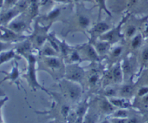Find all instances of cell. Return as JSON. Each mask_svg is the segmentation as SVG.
<instances>
[{"mask_svg":"<svg viewBox=\"0 0 148 123\" xmlns=\"http://www.w3.org/2000/svg\"><path fill=\"white\" fill-rule=\"evenodd\" d=\"M90 103L98 110L101 116L110 117L116 109V108L110 102L109 99L107 97L99 94L93 101H91Z\"/></svg>","mask_w":148,"mask_h":123,"instance_id":"cell-14","label":"cell"},{"mask_svg":"<svg viewBox=\"0 0 148 123\" xmlns=\"http://www.w3.org/2000/svg\"><path fill=\"white\" fill-rule=\"evenodd\" d=\"M134 109V108H132ZM132 109H116L110 117L117 118H128L131 114Z\"/></svg>","mask_w":148,"mask_h":123,"instance_id":"cell-36","label":"cell"},{"mask_svg":"<svg viewBox=\"0 0 148 123\" xmlns=\"http://www.w3.org/2000/svg\"><path fill=\"white\" fill-rule=\"evenodd\" d=\"M148 93V85H140L137 86L134 98H140Z\"/></svg>","mask_w":148,"mask_h":123,"instance_id":"cell-38","label":"cell"},{"mask_svg":"<svg viewBox=\"0 0 148 123\" xmlns=\"http://www.w3.org/2000/svg\"><path fill=\"white\" fill-rule=\"evenodd\" d=\"M14 43H8V42H4L3 41L0 40V54L1 52H4L5 51L10 50L14 47Z\"/></svg>","mask_w":148,"mask_h":123,"instance_id":"cell-39","label":"cell"},{"mask_svg":"<svg viewBox=\"0 0 148 123\" xmlns=\"http://www.w3.org/2000/svg\"><path fill=\"white\" fill-rule=\"evenodd\" d=\"M27 38V35L18 34L7 26L0 25V40L11 43H17Z\"/></svg>","mask_w":148,"mask_h":123,"instance_id":"cell-18","label":"cell"},{"mask_svg":"<svg viewBox=\"0 0 148 123\" xmlns=\"http://www.w3.org/2000/svg\"><path fill=\"white\" fill-rule=\"evenodd\" d=\"M40 56H59V53L51 46L49 42H46L38 51L37 54Z\"/></svg>","mask_w":148,"mask_h":123,"instance_id":"cell-33","label":"cell"},{"mask_svg":"<svg viewBox=\"0 0 148 123\" xmlns=\"http://www.w3.org/2000/svg\"><path fill=\"white\" fill-rule=\"evenodd\" d=\"M75 5V12L68 17L66 21L67 27L64 33V37L71 33H82L85 34L92 25V8H88L85 4H77Z\"/></svg>","mask_w":148,"mask_h":123,"instance_id":"cell-1","label":"cell"},{"mask_svg":"<svg viewBox=\"0 0 148 123\" xmlns=\"http://www.w3.org/2000/svg\"><path fill=\"white\" fill-rule=\"evenodd\" d=\"M53 24L43 25L36 19L33 25V29L27 37L33 43V48L36 52H38L40 48L47 42L50 28Z\"/></svg>","mask_w":148,"mask_h":123,"instance_id":"cell-6","label":"cell"},{"mask_svg":"<svg viewBox=\"0 0 148 123\" xmlns=\"http://www.w3.org/2000/svg\"><path fill=\"white\" fill-rule=\"evenodd\" d=\"M139 1H140V0H127V8L130 9L132 8V7H134L136 4H137V3H138Z\"/></svg>","mask_w":148,"mask_h":123,"instance_id":"cell-44","label":"cell"},{"mask_svg":"<svg viewBox=\"0 0 148 123\" xmlns=\"http://www.w3.org/2000/svg\"><path fill=\"white\" fill-rule=\"evenodd\" d=\"M140 32L142 33V35H143L145 40L148 38V21L145 22L143 25V26L140 28Z\"/></svg>","mask_w":148,"mask_h":123,"instance_id":"cell-41","label":"cell"},{"mask_svg":"<svg viewBox=\"0 0 148 123\" xmlns=\"http://www.w3.org/2000/svg\"><path fill=\"white\" fill-rule=\"evenodd\" d=\"M51 1L58 3L59 4H72L71 0H51Z\"/></svg>","mask_w":148,"mask_h":123,"instance_id":"cell-45","label":"cell"},{"mask_svg":"<svg viewBox=\"0 0 148 123\" xmlns=\"http://www.w3.org/2000/svg\"><path fill=\"white\" fill-rule=\"evenodd\" d=\"M124 81V73L121 68V62H116L114 65L108 66V68L106 69L103 75L102 87L111 85H119Z\"/></svg>","mask_w":148,"mask_h":123,"instance_id":"cell-8","label":"cell"},{"mask_svg":"<svg viewBox=\"0 0 148 123\" xmlns=\"http://www.w3.org/2000/svg\"><path fill=\"white\" fill-rule=\"evenodd\" d=\"M116 1H119V0H116Z\"/></svg>","mask_w":148,"mask_h":123,"instance_id":"cell-51","label":"cell"},{"mask_svg":"<svg viewBox=\"0 0 148 123\" xmlns=\"http://www.w3.org/2000/svg\"><path fill=\"white\" fill-rule=\"evenodd\" d=\"M138 80L136 81L137 86L148 85V69H144L138 75Z\"/></svg>","mask_w":148,"mask_h":123,"instance_id":"cell-37","label":"cell"},{"mask_svg":"<svg viewBox=\"0 0 148 123\" xmlns=\"http://www.w3.org/2000/svg\"><path fill=\"white\" fill-rule=\"evenodd\" d=\"M76 48L80 54L82 62H89L90 63H93L102 62V59L97 53L95 47L90 42L88 41L80 45H77L76 46Z\"/></svg>","mask_w":148,"mask_h":123,"instance_id":"cell-12","label":"cell"},{"mask_svg":"<svg viewBox=\"0 0 148 123\" xmlns=\"http://www.w3.org/2000/svg\"><path fill=\"white\" fill-rule=\"evenodd\" d=\"M133 107L140 111L148 109V93L140 98H134L132 101Z\"/></svg>","mask_w":148,"mask_h":123,"instance_id":"cell-32","label":"cell"},{"mask_svg":"<svg viewBox=\"0 0 148 123\" xmlns=\"http://www.w3.org/2000/svg\"><path fill=\"white\" fill-rule=\"evenodd\" d=\"M121 65L124 73V81L134 80V76L137 75L138 70H140V65L137 55L127 54L121 61Z\"/></svg>","mask_w":148,"mask_h":123,"instance_id":"cell-9","label":"cell"},{"mask_svg":"<svg viewBox=\"0 0 148 123\" xmlns=\"http://www.w3.org/2000/svg\"><path fill=\"white\" fill-rule=\"evenodd\" d=\"M65 5H67V4H63V5L60 4L57 7H53L49 12L43 14V15L39 16L36 19L43 25L53 24L56 22H63L62 17L64 12L66 10V7Z\"/></svg>","mask_w":148,"mask_h":123,"instance_id":"cell-13","label":"cell"},{"mask_svg":"<svg viewBox=\"0 0 148 123\" xmlns=\"http://www.w3.org/2000/svg\"><path fill=\"white\" fill-rule=\"evenodd\" d=\"M38 70L46 72L56 81L64 78L66 63L60 56H46L38 55Z\"/></svg>","mask_w":148,"mask_h":123,"instance_id":"cell-2","label":"cell"},{"mask_svg":"<svg viewBox=\"0 0 148 123\" xmlns=\"http://www.w3.org/2000/svg\"><path fill=\"white\" fill-rule=\"evenodd\" d=\"M59 123H66V122H60Z\"/></svg>","mask_w":148,"mask_h":123,"instance_id":"cell-50","label":"cell"},{"mask_svg":"<svg viewBox=\"0 0 148 123\" xmlns=\"http://www.w3.org/2000/svg\"><path fill=\"white\" fill-rule=\"evenodd\" d=\"M41 6V1L40 0H29V6L27 11L30 18L33 20L40 16V7Z\"/></svg>","mask_w":148,"mask_h":123,"instance_id":"cell-25","label":"cell"},{"mask_svg":"<svg viewBox=\"0 0 148 123\" xmlns=\"http://www.w3.org/2000/svg\"><path fill=\"white\" fill-rule=\"evenodd\" d=\"M66 64H73V63H79L82 62V58H81L80 54L79 52L77 49L76 46H75V49L72 51L70 54L68 55L66 59H64Z\"/></svg>","mask_w":148,"mask_h":123,"instance_id":"cell-34","label":"cell"},{"mask_svg":"<svg viewBox=\"0 0 148 123\" xmlns=\"http://www.w3.org/2000/svg\"><path fill=\"white\" fill-rule=\"evenodd\" d=\"M4 0H0V13L3 10V7H4Z\"/></svg>","mask_w":148,"mask_h":123,"instance_id":"cell-47","label":"cell"},{"mask_svg":"<svg viewBox=\"0 0 148 123\" xmlns=\"http://www.w3.org/2000/svg\"><path fill=\"white\" fill-rule=\"evenodd\" d=\"M27 61V69L26 72L22 75V77L24 78L27 82V85L32 89V91H36L37 90H41L45 91L48 94H50V92L46 88L41 85L38 80L37 72L38 67V54H32L26 58Z\"/></svg>","mask_w":148,"mask_h":123,"instance_id":"cell-5","label":"cell"},{"mask_svg":"<svg viewBox=\"0 0 148 123\" xmlns=\"http://www.w3.org/2000/svg\"><path fill=\"white\" fill-rule=\"evenodd\" d=\"M132 109L131 114L127 118V123H145V118L143 114L138 111V110H134Z\"/></svg>","mask_w":148,"mask_h":123,"instance_id":"cell-35","label":"cell"},{"mask_svg":"<svg viewBox=\"0 0 148 123\" xmlns=\"http://www.w3.org/2000/svg\"><path fill=\"white\" fill-rule=\"evenodd\" d=\"M110 102L116 109H132L133 102L132 100L130 98H124L121 96L113 97L108 98Z\"/></svg>","mask_w":148,"mask_h":123,"instance_id":"cell-24","label":"cell"},{"mask_svg":"<svg viewBox=\"0 0 148 123\" xmlns=\"http://www.w3.org/2000/svg\"><path fill=\"white\" fill-rule=\"evenodd\" d=\"M33 21L27 13L25 12L10 22L7 26L18 34L25 35L24 33L30 30V24Z\"/></svg>","mask_w":148,"mask_h":123,"instance_id":"cell-11","label":"cell"},{"mask_svg":"<svg viewBox=\"0 0 148 123\" xmlns=\"http://www.w3.org/2000/svg\"><path fill=\"white\" fill-rule=\"evenodd\" d=\"M72 3L74 4H85V2H90L95 4V1L94 0H71Z\"/></svg>","mask_w":148,"mask_h":123,"instance_id":"cell-43","label":"cell"},{"mask_svg":"<svg viewBox=\"0 0 148 123\" xmlns=\"http://www.w3.org/2000/svg\"><path fill=\"white\" fill-rule=\"evenodd\" d=\"M138 62L140 65V70H139L137 76L140 74V72L146 67L148 64V43L144 45L140 50V54L138 56Z\"/></svg>","mask_w":148,"mask_h":123,"instance_id":"cell-27","label":"cell"},{"mask_svg":"<svg viewBox=\"0 0 148 123\" xmlns=\"http://www.w3.org/2000/svg\"><path fill=\"white\" fill-rule=\"evenodd\" d=\"M112 27L113 25L111 23H108L106 20H98L96 23L92 25V27L88 30L87 33L89 34L88 41L92 43L99 39L102 35L106 33Z\"/></svg>","mask_w":148,"mask_h":123,"instance_id":"cell-16","label":"cell"},{"mask_svg":"<svg viewBox=\"0 0 148 123\" xmlns=\"http://www.w3.org/2000/svg\"><path fill=\"white\" fill-rule=\"evenodd\" d=\"M0 72L4 75V78L0 81V84L5 82V81H9L11 84L16 85V86L17 87L19 90L20 89V88H23L26 93V91L24 89L23 85H22L21 72H20V68H19V64L17 62V59H14V62H13L12 67L10 72H6V71L2 70Z\"/></svg>","mask_w":148,"mask_h":123,"instance_id":"cell-15","label":"cell"},{"mask_svg":"<svg viewBox=\"0 0 148 123\" xmlns=\"http://www.w3.org/2000/svg\"><path fill=\"white\" fill-rule=\"evenodd\" d=\"M21 13L23 12H21L16 7L8 10H2L0 13V25L7 26L10 22L12 21Z\"/></svg>","mask_w":148,"mask_h":123,"instance_id":"cell-22","label":"cell"},{"mask_svg":"<svg viewBox=\"0 0 148 123\" xmlns=\"http://www.w3.org/2000/svg\"><path fill=\"white\" fill-rule=\"evenodd\" d=\"M127 43H126L127 54H135L137 52H140V49L144 46V42L145 39L140 32L133 36L132 38L126 41Z\"/></svg>","mask_w":148,"mask_h":123,"instance_id":"cell-20","label":"cell"},{"mask_svg":"<svg viewBox=\"0 0 148 123\" xmlns=\"http://www.w3.org/2000/svg\"><path fill=\"white\" fill-rule=\"evenodd\" d=\"M14 49L16 53L24 59H26L29 55L35 54L36 52L34 48H33V43L27 38V37L25 40L15 43Z\"/></svg>","mask_w":148,"mask_h":123,"instance_id":"cell-21","label":"cell"},{"mask_svg":"<svg viewBox=\"0 0 148 123\" xmlns=\"http://www.w3.org/2000/svg\"><path fill=\"white\" fill-rule=\"evenodd\" d=\"M94 1H95V7H97L98 8V20H101L102 12H104L108 17H112V13L108 10V7H107L106 0H94Z\"/></svg>","mask_w":148,"mask_h":123,"instance_id":"cell-31","label":"cell"},{"mask_svg":"<svg viewBox=\"0 0 148 123\" xmlns=\"http://www.w3.org/2000/svg\"><path fill=\"white\" fill-rule=\"evenodd\" d=\"M126 54H127V52L125 43H119L112 45L108 55L106 57L108 62V65L111 66L116 62H121Z\"/></svg>","mask_w":148,"mask_h":123,"instance_id":"cell-17","label":"cell"},{"mask_svg":"<svg viewBox=\"0 0 148 123\" xmlns=\"http://www.w3.org/2000/svg\"><path fill=\"white\" fill-rule=\"evenodd\" d=\"M119 85H111L106 86L104 87V88H101V89L98 91V94L107 97L108 98L119 96Z\"/></svg>","mask_w":148,"mask_h":123,"instance_id":"cell-29","label":"cell"},{"mask_svg":"<svg viewBox=\"0 0 148 123\" xmlns=\"http://www.w3.org/2000/svg\"><path fill=\"white\" fill-rule=\"evenodd\" d=\"M86 69V78H85V87L91 93H97L102 87L103 75L106 69L101 62H93L85 68Z\"/></svg>","mask_w":148,"mask_h":123,"instance_id":"cell-3","label":"cell"},{"mask_svg":"<svg viewBox=\"0 0 148 123\" xmlns=\"http://www.w3.org/2000/svg\"><path fill=\"white\" fill-rule=\"evenodd\" d=\"M90 105V102L89 101V97L85 98L83 101H80L79 103H77L76 108L75 109L77 117L83 118L84 116L85 115L87 111L89 109Z\"/></svg>","mask_w":148,"mask_h":123,"instance_id":"cell-30","label":"cell"},{"mask_svg":"<svg viewBox=\"0 0 148 123\" xmlns=\"http://www.w3.org/2000/svg\"><path fill=\"white\" fill-rule=\"evenodd\" d=\"M91 43L93 45L97 53L98 54V55L101 56L102 59H106L108 52H109L110 49H111V46H112V45L108 43V42L100 40V39H98V40L92 42Z\"/></svg>","mask_w":148,"mask_h":123,"instance_id":"cell-23","label":"cell"},{"mask_svg":"<svg viewBox=\"0 0 148 123\" xmlns=\"http://www.w3.org/2000/svg\"><path fill=\"white\" fill-rule=\"evenodd\" d=\"M145 42H146V43H148V38H147V39H146V40H145Z\"/></svg>","mask_w":148,"mask_h":123,"instance_id":"cell-48","label":"cell"},{"mask_svg":"<svg viewBox=\"0 0 148 123\" xmlns=\"http://www.w3.org/2000/svg\"><path fill=\"white\" fill-rule=\"evenodd\" d=\"M109 117L111 123H127V118H117V117Z\"/></svg>","mask_w":148,"mask_h":123,"instance_id":"cell-42","label":"cell"},{"mask_svg":"<svg viewBox=\"0 0 148 123\" xmlns=\"http://www.w3.org/2000/svg\"><path fill=\"white\" fill-rule=\"evenodd\" d=\"M101 116L98 110L90 103L89 109L83 117V123H98Z\"/></svg>","mask_w":148,"mask_h":123,"instance_id":"cell-26","label":"cell"},{"mask_svg":"<svg viewBox=\"0 0 148 123\" xmlns=\"http://www.w3.org/2000/svg\"><path fill=\"white\" fill-rule=\"evenodd\" d=\"M17 1H18V0H4V7H3L2 10H8V9L15 7Z\"/></svg>","mask_w":148,"mask_h":123,"instance_id":"cell-40","label":"cell"},{"mask_svg":"<svg viewBox=\"0 0 148 123\" xmlns=\"http://www.w3.org/2000/svg\"><path fill=\"white\" fill-rule=\"evenodd\" d=\"M21 59V56H20L16 53L15 50L13 48V49L5 51V52H1L0 54V66L2 65L3 64L7 63V62H10L11 60H14V59L20 60Z\"/></svg>","mask_w":148,"mask_h":123,"instance_id":"cell-28","label":"cell"},{"mask_svg":"<svg viewBox=\"0 0 148 123\" xmlns=\"http://www.w3.org/2000/svg\"><path fill=\"white\" fill-rule=\"evenodd\" d=\"M58 85L60 88L62 96L69 104H77L80 101L84 92L82 85L66 78H62L58 81Z\"/></svg>","mask_w":148,"mask_h":123,"instance_id":"cell-4","label":"cell"},{"mask_svg":"<svg viewBox=\"0 0 148 123\" xmlns=\"http://www.w3.org/2000/svg\"><path fill=\"white\" fill-rule=\"evenodd\" d=\"M101 123H111L110 122L109 117H105V119H104V120H103L101 122Z\"/></svg>","mask_w":148,"mask_h":123,"instance_id":"cell-46","label":"cell"},{"mask_svg":"<svg viewBox=\"0 0 148 123\" xmlns=\"http://www.w3.org/2000/svg\"><path fill=\"white\" fill-rule=\"evenodd\" d=\"M132 15V13L130 12H127L124 15L122 16V18L120 20L119 23L116 26H113L109 30L104 33L103 35L99 38L100 40L105 41L108 42L111 45L117 44L121 42L125 41L124 38V32H123V28L127 23V20Z\"/></svg>","mask_w":148,"mask_h":123,"instance_id":"cell-7","label":"cell"},{"mask_svg":"<svg viewBox=\"0 0 148 123\" xmlns=\"http://www.w3.org/2000/svg\"><path fill=\"white\" fill-rule=\"evenodd\" d=\"M137 88V85L136 82H134V80L124 81L122 84L119 85V96L132 100V98H134L135 96Z\"/></svg>","mask_w":148,"mask_h":123,"instance_id":"cell-19","label":"cell"},{"mask_svg":"<svg viewBox=\"0 0 148 123\" xmlns=\"http://www.w3.org/2000/svg\"><path fill=\"white\" fill-rule=\"evenodd\" d=\"M145 69H148V64H147V66H146V67L145 68Z\"/></svg>","mask_w":148,"mask_h":123,"instance_id":"cell-49","label":"cell"},{"mask_svg":"<svg viewBox=\"0 0 148 123\" xmlns=\"http://www.w3.org/2000/svg\"><path fill=\"white\" fill-rule=\"evenodd\" d=\"M64 78L79 83L84 88L85 87V78H86L85 67L81 66L79 63L66 64Z\"/></svg>","mask_w":148,"mask_h":123,"instance_id":"cell-10","label":"cell"}]
</instances>
